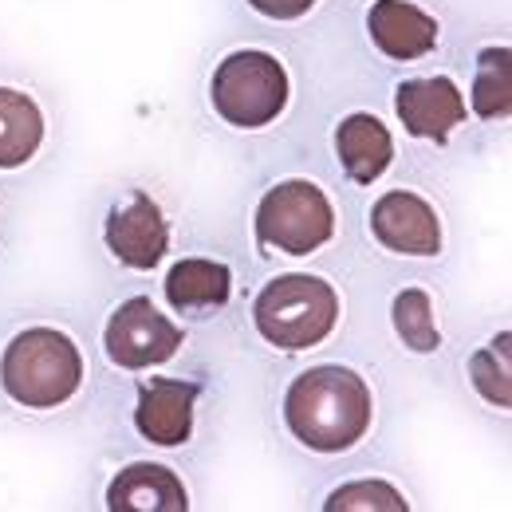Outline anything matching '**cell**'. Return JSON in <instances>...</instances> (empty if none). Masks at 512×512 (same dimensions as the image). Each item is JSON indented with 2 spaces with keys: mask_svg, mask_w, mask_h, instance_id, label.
Returning a JSON list of instances; mask_svg holds the SVG:
<instances>
[{
  "mask_svg": "<svg viewBox=\"0 0 512 512\" xmlns=\"http://www.w3.org/2000/svg\"><path fill=\"white\" fill-rule=\"evenodd\" d=\"M371 386L351 367H312L292 379L284 394V422L300 446L316 453H343L371 430Z\"/></svg>",
  "mask_w": 512,
  "mask_h": 512,
  "instance_id": "cell-1",
  "label": "cell"
},
{
  "mask_svg": "<svg viewBox=\"0 0 512 512\" xmlns=\"http://www.w3.org/2000/svg\"><path fill=\"white\" fill-rule=\"evenodd\" d=\"M371 233L390 253L434 256L442 249V221L426 197L390 190L371 205Z\"/></svg>",
  "mask_w": 512,
  "mask_h": 512,
  "instance_id": "cell-7",
  "label": "cell"
},
{
  "mask_svg": "<svg viewBox=\"0 0 512 512\" xmlns=\"http://www.w3.org/2000/svg\"><path fill=\"white\" fill-rule=\"evenodd\" d=\"M44 142V115L32 95L0 87V170H16L36 158Z\"/></svg>",
  "mask_w": 512,
  "mask_h": 512,
  "instance_id": "cell-15",
  "label": "cell"
},
{
  "mask_svg": "<svg viewBox=\"0 0 512 512\" xmlns=\"http://www.w3.org/2000/svg\"><path fill=\"white\" fill-rule=\"evenodd\" d=\"M229 292H233V272L225 264H217V260H205V256L178 260L170 268V276H166V300L178 312H193V316L225 308Z\"/></svg>",
  "mask_w": 512,
  "mask_h": 512,
  "instance_id": "cell-14",
  "label": "cell"
},
{
  "mask_svg": "<svg viewBox=\"0 0 512 512\" xmlns=\"http://www.w3.org/2000/svg\"><path fill=\"white\" fill-rule=\"evenodd\" d=\"M107 249L134 272L158 268V260L170 249V225L146 193H130L127 205L107 217Z\"/></svg>",
  "mask_w": 512,
  "mask_h": 512,
  "instance_id": "cell-8",
  "label": "cell"
},
{
  "mask_svg": "<svg viewBox=\"0 0 512 512\" xmlns=\"http://www.w3.org/2000/svg\"><path fill=\"white\" fill-rule=\"evenodd\" d=\"M253 323L264 343L280 351L320 347L339 323V296L323 276L288 272L260 288L253 304Z\"/></svg>",
  "mask_w": 512,
  "mask_h": 512,
  "instance_id": "cell-3",
  "label": "cell"
},
{
  "mask_svg": "<svg viewBox=\"0 0 512 512\" xmlns=\"http://www.w3.org/2000/svg\"><path fill=\"white\" fill-rule=\"evenodd\" d=\"M249 4L268 20H300L316 0H249Z\"/></svg>",
  "mask_w": 512,
  "mask_h": 512,
  "instance_id": "cell-20",
  "label": "cell"
},
{
  "mask_svg": "<svg viewBox=\"0 0 512 512\" xmlns=\"http://www.w3.org/2000/svg\"><path fill=\"white\" fill-rule=\"evenodd\" d=\"M193 406L197 386L182 379H150L138 394L134 426L154 446H182L193 434Z\"/></svg>",
  "mask_w": 512,
  "mask_h": 512,
  "instance_id": "cell-11",
  "label": "cell"
},
{
  "mask_svg": "<svg viewBox=\"0 0 512 512\" xmlns=\"http://www.w3.org/2000/svg\"><path fill=\"white\" fill-rule=\"evenodd\" d=\"M209 99L229 127H268L288 107V71L268 52H233L213 71Z\"/></svg>",
  "mask_w": 512,
  "mask_h": 512,
  "instance_id": "cell-4",
  "label": "cell"
},
{
  "mask_svg": "<svg viewBox=\"0 0 512 512\" xmlns=\"http://www.w3.org/2000/svg\"><path fill=\"white\" fill-rule=\"evenodd\" d=\"M390 320L398 339L418 351V355H430L442 347V335H438V323H434V300L422 292V288H402L394 296V308H390Z\"/></svg>",
  "mask_w": 512,
  "mask_h": 512,
  "instance_id": "cell-16",
  "label": "cell"
},
{
  "mask_svg": "<svg viewBox=\"0 0 512 512\" xmlns=\"http://www.w3.org/2000/svg\"><path fill=\"white\" fill-rule=\"evenodd\" d=\"M107 509L111 512H186L190 493L182 477L166 465L154 461H134L119 469V477L107 489Z\"/></svg>",
  "mask_w": 512,
  "mask_h": 512,
  "instance_id": "cell-12",
  "label": "cell"
},
{
  "mask_svg": "<svg viewBox=\"0 0 512 512\" xmlns=\"http://www.w3.org/2000/svg\"><path fill=\"white\" fill-rule=\"evenodd\" d=\"M469 379L481 390L485 402H493L497 410L512 406V379H509V331H501L489 347H481L469 359Z\"/></svg>",
  "mask_w": 512,
  "mask_h": 512,
  "instance_id": "cell-18",
  "label": "cell"
},
{
  "mask_svg": "<svg viewBox=\"0 0 512 512\" xmlns=\"http://www.w3.org/2000/svg\"><path fill=\"white\" fill-rule=\"evenodd\" d=\"M335 150H339V162H343L347 178L359 182V186H371V182L383 178L390 158H394V138L375 115L355 111L335 130Z\"/></svg>",
  "mask_w": 512,
  "mask_h": 512,
  "instance_id": "cell-13",
  "label": "cell"
},
{
  "mask_svg": "<svg viewBox=\"0 0 512 512\" xmlns=\"http://www.w3.org/2000/svg\"><path fill=\"white\" fill-rule=\"evenodd\" d=\"M182 343H186L182 327L166 320L146 296H130L127 304H119L103 331L107 359L127 371H146V367L174 359Z\"/></svg>",
  "mask_w": 512,
  "mask_h": 512,
  "instance_id": "cell-6",
  "label": "cell"
},
{
  "mask_svg": "<svg viewBox=\"0 0 512 512\" xmlns=\"http://www.w3.org/2000/svg\"><path fill=\"white\" fill-rule=\"evenodd\" d=\"M371 40L386 60L410 64L438 48V20L410 0H375L367 16Z\"/></svg>",
  "mask_w": 512,
  "mask_h": 512,
  "instance_id": "cell-10",
  "label": "cell"
},
{
  "mask_svg": "<svg viewBox=\"0 0 512 512\" xmlns=\"http://www.w3.org/2000/svg\"><path fill=\"white\" fill-rule=\"evenodd\" d=\"M335 237V209L316 182L292 178L260 197L256 205V241L260 249L308 256Z\"/></svg>",
  "mask_w": 512,
  "mask_h": 512,
  "instance_id": "cell-5",
  "label": "cell"
},
{
  "mask_svg": "<svg viewBox=\"0 0 512 512\" xmlns=\"http://www.w3.org/2000/svg\"><path fill=\"white\" fill-rule=\"evenodd\" d=\"M83 383V355L56 327L20 331L0 355V386L16 406L56 410Z\"/></svg>",
  "mask_w": 512,
  "mask_h": 512,
  "instance_id": "cell-2",
  "label": "cell"
},
{
  "mask_svg": "<svg viewBox=\"0 0 512 512\" xmlns=\"http://www.w3.org/2000/svg\"><path fill=\"white\" fill-rule=\"evenodd\" d=\"M394 111L414 138H434V142H446L449 134L465 123V99H461L457 83L446 75L406 79L394 95Z\"/></svg>",
  "mask_w": 512,
  "mask_h": 512,
  "instance_id": "cell-9",
  "label": "cell"
},
{
  "mask_svg": "<svg viewBox=\"0 0 512 512\" xmlns=\"http://www.w3.org/2000/svg\"><path fill=\"white\" fill-rule=\"evenodd\" d=\"M323 509L327 512H406L410 509V501L394 489V485H386V481H351V485H339L327 501H323Z\"/></svg>",
  "mask_w": 512,
  "mask_h": 512,
  "instance_id": "cell-19",
  "label": "cell"
},
{
  "mask_svg": "<svg viewBox=\"0 0 512 512\" xmlns=\"http://www.w3.org/2000/svg\"><path fill=\"white\" fill-rule=\"evenodd\" d=\"M509 48H485L473 79V111L481 119H505L512 107V64Z\"/></svg>",
  "mask_w": 512,
  "mask_h": 512,
  "instance_id": "cell-17",
  "label": "cell"
}]
</instances>
